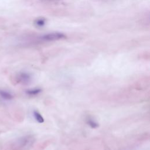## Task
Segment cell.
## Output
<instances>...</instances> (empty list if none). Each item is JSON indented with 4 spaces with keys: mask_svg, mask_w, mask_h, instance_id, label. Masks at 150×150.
Here are the masks:
<instances>
[{
    "mask_svg": "<svg viewBox=\"0 0 150 150\" xmlns=\"http://www.w3.org/2000/svg\"><path fill=\"white\" fill-rule=\"evenodd\" d=\"M66 36L61 32H50L44 34L36 38V40L39 42H52L64 39Z\"/></svg>",
    "mask_w": 150,
    "mask_h": 150,
    "instance_id": "cell-1",
    "label": "cell"
},
{
    "mask_svg": "<svg viewBox=\"0 0 150 150\" xmlns=\"http://www.w3.org/2000/svg\"><path fill=\"white\" fill-rule=\"evenodd\" d=\"M18 81L23 84H28L31 81L32 77L27 72H21L18 76Z\"/></svg>",
    "mask_w": 150,
    "mask_h": 150,
    "instance_id": "cell-2",
    "label": "cell"
},
{
    "mask_svg": "<svg viewBox=\"0 0 150 150\" xmlns=\"http://www.w3.org/2000/svg\"><path fill=\"white\" fill-rule=\"evenodd\" d=\"M0 97L5 100H11L13 98V96L8 91L0 90Z\"/></svg>",
    "mask_w": 150,
    "mask_h": 150,
    "instance_id": "cell-3",
    "label": "cell"
},
{
    "mask_svg": "<svg viewBox=\"0 0 150 150\" xmlns=\"http://www.w3.org/2000/svg\"><path fill=\"white\" fill-rule=\"evenodd\" d=\"M33 116L35 118V120H36V121H38L39 123H42L44 122V119L43 118V117L41 115V114L36 111H33Z\"/></svg>",
    "mask_w": 150,
    "mask_h": 150,
    "instance_id": "cell-4",
    "label": "cell"
},
{
    "mask_svg": "<svg viewBox=\"0 0 150 150\" xmlns=\"http://www.w3.org/2000/svg\"><path fill=\"white\" fill-rule=\"evenodd\" d=\"M42 91V90L40 88H36V89H32V90H28L26 91V94L29 96H35L39 93Z\"/></svg>",
    "mask_w": 150,
    "mask_h": 150,
    "instance_id": "cell-5",
    "label": "cell"
},
{
    "mask_svg": "<svg viewBox=\"0 0 150 150\" xmlns=\"http://www.w3.org/2000/svg\"><path fill=\"white\" fill-rule=\"evenodd\" d=\"M46 23V20L44 18H38L35 21V24L36 26L41 27L43 26Z\"/></svg>",
    "mask_w": 150,
    "mask_h": 150,
    "instance_id": "cell-6",
    "label": "cell"
},
{
    "mask_svg": "<svg viewBox=\"0 0 150 150\" xmlns=\"http://www.w3.org/2000/svg\"><path fill=\"white\" fill-rule=\"evenodd\" d=\"M87 123L92 128H97L98 127V124L97 122H96L95 121H94L90 118L87 120Z\"/></svg>",
    "mask_w": 150,
    "mask_h": 150,
    "instance_id": "cell-7",
    "label": "cell"
},
{
    "mask_svg": "<svg viewBox=\"0 0 150 150\" xmlns=\"http://www.w3.org/2000/svg\"><path fill=\"white\" fill-rule=\"evenodd\" d=\"M41 1H45V2H55L59 1L60 0H41Z\"/></svg>",
    "mask_w": 150,
    "mask_h": 150,
    "instance_id": "cell-8",
    "label": "cell"
},
{
    "mask_svg": "<svg viewBox=\"0 0 150 150\" xmlns=\"http://www.w3.org/2000/svg\"><path fill=\"white\" fill-rule=\"evenodd\" d=\"M101 1H103V2H110V1H112L114 0H100Z\"/></svg>",
    "mask_w": 150,
    "mask_h": 150,
    "instance_id": "cell-9",
    "label": "cell"
}]
</instances>
